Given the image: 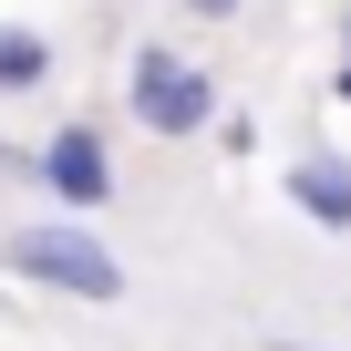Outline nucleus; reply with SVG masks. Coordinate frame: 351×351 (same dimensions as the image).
<instances>
[{"mask_svg":"<svg viewBox=\"0 0 351 351\" xmlns=\"http://www.w3.org/2000/svg\"><path fill=\"white\" fill-rule=\"evenodd\" d=\"M0 269L11 279H32V289H52V300H83V310H114L124 300V258L93 238V228H0Z\"/></svg>","mask_w":351,"mask_h":351,"instance_id":"1","label":"nucleus"},{"mask_svg":"<svg viewBox=\"0 0 351 351\" xmlns=\"http://www.w3.org/2000/svg\"><path fill=\"white\" fill-rule=\"evenodd\" d=\"M124 104H134V124H145V134H176V145H197V134L217 124V83H207V62L165 52V42H145V52H134Z\"/></svg>","mask_w":351,"mask_h":351,"instance_id":"2","label":"nucleus"},{"mask_svg":"<svg viewBox=\"0 0 351 351\" xmlns=\"http://www.w3.org/2000/svg\"><path fill=\"white\" fill-rule=\"evenodd\" d=\"M42 186L73 207V217H93V207H114V145L93 134V124H62L52 145H42Z\"/></svg>","mask_w":351,"mask_h":351,"instance_id":"3","label":"nucleus"},{"mask_svg":"<svg viewBox=\"0 0 351 351\" xmlns=\"http://www.w3.org/2000/svg\"><path fill=\"white\" fill-rule=\"evenodd\" d=\"M289 197H300L310 228L351 238V165H341V155H289Z\"/></svg>","mask_w":351,"mask_h":351,"instance_id":"4","label":"nucleus"},{"mask_svg":"<svg viewBox=\"0 0 351 351\" xmlns=\"http://www.w3.org/2000/svg\"><path fill=\"white\" fill-rule=\"evenodd\" d=\"M32 83H52V42L32 21H11L0 32V93H32Z\"/></svg>","mask_w":351,"mask_h":351,"instance_id":"5","label":"nucleus"},{"mask_svg":"<svg viewBox=\"0 0 351 351\" xmlns=\"http://www.w3.org/2000/svg\"><path fill=\"white\" fill-rule=\"evenodd\" d=\"M186 11H197V21H228V11H248V0H186Z\"/></svg>","mask_w":351,"mask_h":351,"instance_id":"6","label":"nucleus"},{"mask_svg":"<svg viewBox=\"0 0 351 351\" xmlns=\"http://www.w3.org/2000/svg\"><path fill=\"white\" fill-rule=\"evenodd\" d=\"M330 93H341V104H351V62H341V73H330Z\"/></svg>","mask_w":351,"mask_h":351,"instance_id":"7","label":"nucleus"},{"mask_svg":"<svg viewBox=\"0 0 351 351\" xmlns=\"http://www.w3.org/2000/svg\"><path fill=\"white\" fill-rule=\"evenodd\" d=\"M269 351H310V341H269Z\"/></svg>","mask_w":351,"mask_h":351,"instance_id":"8","label":"nucleus"},{"mask_svg":"<svg viewBox=\"0 0 351 351\" xmlns=\"http://www.w3.org/2000/svg\"><path fill=\"white\" fill-rule=\"evenodd\" d=\"M0 310H11V300H0Z\"/></svg>","mask_w":351,"mask_h":351,"instance_id":"9","label":"nucleus"}]
</instances>
